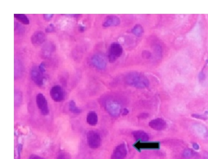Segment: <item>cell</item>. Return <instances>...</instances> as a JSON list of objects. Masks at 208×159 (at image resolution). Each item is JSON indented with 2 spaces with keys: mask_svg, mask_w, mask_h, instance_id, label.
<instances>
[{
  "mask_svg": "<svg viewBox=\"0 0 208 159\" xmlns=\"http://www.w3.org/2000/svg\"><path fill=\"white\" fill-rule=\"evenodd\" d=\"M105 109L113 118L118 117L121 112V105L118 101L113 99H108L104 103Z\"/></svg>",
  "mask_w": 208,
  "mask_h": 159,
  "instance_id": "obj_2",
  "label": "cell"
},
{
  "mask_svg": "<svg viewBox=\"0 0 208 159\" xmlns=\"http://www.w3.org/2000/svg\"><path fill=\"white\" fill-rule=\"evenodd\" d=\"M140 119H145L149 117V114L148 113H141L140 114V116H138Z\"/></svg>",
  "mask_w": 208,
  "mask_h": 159,
  "instance_id": "obj_33",
  "label": "cell"
},
{
  "mask_svg": "<svg viewBox=\"0 0 208 159\" xmlns=\"http://www.w3.org/2000/svg\"><path fill=\"white\" fill-rule=\"evenodd\" d=\"M29 159H45V158L41 157H39V156H38V155L31 154L29 157Z\"/></svg>",
  "mask_w": 208,
  "mask_h": 159,
  "instance_id": "obj_32",
  "label": "cell"
},
{
  "mask_svg": "<svg viewBox=\"0 0 208 159\" xmlns=\"http://www.w3.org/2000/svg\"><path fill=\"white\" fill-rule=\"evenodd\" d=\"M121 20L118 17L115 15H109L105 18L104 19L103 26L105 28L111 27V26H116L120 24Z\"/></svg>",
  "mask_w": 208,
  "mask_h": 159,
  "instance_id": "obj_14",
  "label": "cell"
},
{
  "mask_svg": "<svg viewBox=\"0 0 208 159\" xmlns=\"http://www.w3.org/2000/svg\"><path fill=\"white\" fill-rule=\"evenodd\" d=\"M87 142L91 149H98L101 145V137L99 132L96 131H89L87 133Z\"/></svg>",
  "mask_w": 208,
  "mask_h": 159,
  "instance_id": "obj_4",
  "label": "cell"
},
{
  "mask_svg": "<svg viewBox=\"0 0 208 159\" xmlns=\"http://www.w3.org/2000/svg\"><path fill=\"white\" fill-rule=\"evenodd\" d=\"M86 29V28L85 26H83V24H80L79 26V30L80 32H81V33H83L85 30Z\"/></svg>",
  "mask_w": 208,
  "mask_h": 159,
  "instance_id": "obj_34",
  "label": "cell"
},
{
  "mask_svg": "<svg viewBox=\"0 0 208 159\" xmlns=\"http://www.w3.org/2000/svg\"><path fill=\"white\" fill-rule=\"evenodd\" d=\"M90 62L91 65L99 70H104L107 66L106 58L100 54L93 55L91 58Z\"/></svg>",
  "mask_w": 208,
  "mask_h": 159,
  "instance_id": "obj_5",
  "label": "cell"
},
{
  "mask_svg": "<svg viewBox=\"0 0 208 159\" xmlns=\"http://www.w3.org/2000/svg\"><path fill=\"white\" fill-rule=\"evenodd\" d=\"M14 94H15V98H14L15 105V107H18L22 102V93L19 90H15Z\"/></svg>",
  "mask_w": 208,
  "mask_h": 159,
  "instance_id": "obj_22",
  "label": "cell"
},
{
  "mask_svg": "<svg viewBox=\"0 0 208 159\" xmlns=\"http://www.w3.org/2000/svg\"><path fill=\"white\" fill-rule=\"evenodd\" d=\"M125 81L128 85L137 89L148 88L150 85L149 80L145 75L140 72H130L125 77Z\"/></svg>",
  "mask_w": 208,
  "mask_h": 159,
  "instance_id": "obj_1",
  "label": "cell"
},
{
  "mask_svg": "<svg viewBox=\"0 0 208 159\" xmlns=\"http://www.w3.org/2000/svg\"><path fill=\"white\" fill-rule=\"evenodd\" d=\"M53 17H54V15H53V14H44L43 15L44 19L47 21L51 20V19L53 18Z\"/></svg>",
  "mask_w": 208,
  "mask_h": 159,
  "instance_id": "obj_27",
  "label": "cell"
},
{
  "mask_svg": "<svg viewBox=\"0 0 208 159\" xmlns=\"http://www.w3.org/2000/svg\"><path fill=\"white\" fill-rule=\"evenodd\" d=\"M128 113V111L127 109H124L123 111V114L124 115H126V114Z\"/></svg>",
  "mask_w": 208,
  "mask_h": 159,
  "instance_id": "obj_37",
  "label": "cell"
},
{
  "mask_svg": "<svg viewBox=\"0 0 208 159\" xmlns=\"http://www.w3.org/2000/svg\"><path fill=\"white\" fill-rule=\"evenodd\" d=\"M196 156V153L194 151L193 149L187 148L185 149L184 150V152L182 153V157L186 159H189V158H191Z\"/></svg>",
  "mask_w": 208,
  "mask_h": 159,
  "instance_id": "obj_23",
  "label": "cell"
},
{
  "mask_svg": "<svg viewBox=\"0 0 208 159\" xmlns=\"http://www.w3.org/2000/svg\"><path fill=\"white\" fill-rule=\"evenodd\" d=\"M205 78H206V76H205L204 71H202L200 72V74H198V79H199V80L200 81L205 80Z\"/></svg>",
  "mask_w": 208,
  "mask_h": 159,
  "instance_id": "obj_28",
  "label": "cell"
},
{
  "mask_svg": "<svg viewBox=\"0 0 208 159\" xmlns=\"http://www.w3.org/2000/svg\"><path fill=\"white\" fill-rule=\"evenodd\" d=\"M46 40V35L43 32L37 31L35 32L31 38V41L33 45L38 46L43 44Z\"/></svg>",
  "mask_w": 208,
  "mask_h": 159,
  "instance_id": "obj_12",
  "label": "cell"
},
{
  "mask_svg": "<svg viewBox=\"0 0 208 159\" xmlns=\"http://www.w3.org/2000/svg\"><path fill=\"white\" fill-rule=\"evenodd\" d=\"M50 96L55 102H60L64 100L65 93L60 86L55 85L50 90Z\"/></svg>",
  "mask_w": 208,
  "mask_h": 159,
  "instance_id": "obj_9",
  "label": "cell"
},
{
  "mask_svg": "<svg viewBox=\"0 0 208 159\" xmlns=\"http://www.w3.org/2000/svg\"><path fill=\"white\" fill-rule=\"evenodd\" d=\"M192 129L197 135L201 138L208 137V129L201 123H194L192 125Z\"/></svg>",
  "mask_w": 208,
  "mask_h": 159,
  "instance_id": "obj_13",
  "label": "cell"
},
{
  "mask_svg": "<svg viewBox=\"0 0 208 159\" xmlns=\"http://www.w3.org/2000/svg\"><path fill=\"white\" fill-rule=\"evenodd\" d=\"M155 51H156V54L157 55H160V56H162V48L159 46V45H157L156 47H155Z\"/></svg>",
  "mask_w": 208,
  "mask_h": 159,
  "instance_id": "obj_29",
  "label": "cell"
},
{
  "mask_svg": "<svg viewBox=\"0 0 208 159\" xmlns=\"http://www.w3.org/2000/svg\"><path fill=\"white\" fill-rule=\"evenodd\" d=\"M202 158L203 159H208V152H205L203 155H202Z\"/></svg>",
  "mask_w": 208,
  "mask_h": 159,
  "instance_id": "obj_36",
  "label": "cell"
},
{
  "mask_svg": "<svg viewBox=\"0 0 208 159\" xmlns=\"http://www.w3.org/2000/svg\"><path fill=\"white\" fill-rule=\"evenodd\" d=\"M55 26L53 24H49V26L45 29V32L47 33H53V32H55Z\"/></svg>",
  "mask_w": 208,
  "mask_h": 159,
  "instance_id": "obj_26",
  "label": "cell"
},
{
  "mask_svg": "<svg viewBox=\"0 0 208 159\" xmlns=\"http://www.w3.org/2000/svg\"><path fill=\"white\" fill-rule=\"evenodd\" d=\"M122 54H123V48L121 44L117 42L112 43L108 50V61L111 63L115 62L121 56Z\"/></svg>",
  "mask_w": 208,
  "mask_h": 159,
  "instance_id": "obj_3",
  "label": "cell"
},
{
  "mask_svg": "<svg viewBox=\"0 0 208 159\" xmlns=\"http://www.w3.org/2000/svg\"><path fill=\"white\" fill-rule=\"evenodd\" d=\"M22 149V145L21 144L18 145V157H17V159H19L20 158V153Z\"/></svg>",
  "mask_w": 208,
  "mask_h": 159,
  "instance_id": "obj_30",
  "label": "cell"
},
{
  "mask_svg": "<svg viewBox=\"0 0 208 159\" xmlns=\"http://www.w3.org/2000/svg\"><path fill=\"white\" fill-rule=\"evenodd\" d=\"M191 116L194 118L202 120V121H207L208 119V116L205 114H200V113H193L191 114Z\"/></svg>",
  "mask_w": 208,
  "mask_h": 159,
  "instance_id": "obj_25",
  "label": "cell"
},
{
  "mask_svg": "<svg viewBox=\"0 0 208 159\" xmlns=\"http://www.w3.org/2000/svg\"><path fill=\"white\" fill-rule=\"evenodd\" d=\"M86 121L90 125H96L98 122V115L95 111H90L87 115Z\"/></svg>",
  "mask_w": 208,
  "mask_h": 159,
  "instance_id": "obj_17",
  "label": "cell"
},
{
  "mask_svg": "<svg viewBox=\"0 0 208 159\" xmlns=\"http://www.w3.org/2000/svg\"><path fill=\"white\" fill-rule=\"evenodd\" d=\"M31 77L36 85L42 86L44 84L43 74L40 71L38 66H33L31 70Z\"/></svg>",
  "mask_w": 208,
  "mask_h": 159,
  "instance_id": "obj_8",
  "label": "cell"
},
{
  "mask_svg": "<svg viewBox=\"0 0 208 159\" xmlns=\"http://www.w3.org/2000/svg\"><path fill=\"white\" fill-rule=\"evenodd\" d=\"M69 109L71 112L75 114H79L82 112L81 109H80L79 107H77L76 102H75L74 100H71V101L69 102Z\"/></svg>",
  "mask_w": 208,
  "mask_h": 159,
  "instance_id": "obj_20",
  "label": "cell"
},
{
  "mask_svg": "<svg viewBox=\"0 0 208 159\" xmlns=\"http://www.w3.org/2000/svg\"><path fill=\"white\" fill-rule=\"evenodd\" d=\"M149 125L153 129L156 131L165 130L166 127H167V124H166V121L162 118H155L154 120H152V121L149 122Z\"/></svg>",
  "mask_w": 208,
  "mask_h": 159,
  "instance_id": "obj_11",
  "label": "cell"
},
{
  "mask_svg": "<svg viewBox=\"0 0 208 159\" xmlns=\"http://www.w3.org/2000/svg\"><path fill=\"white\" fill-rule=\"evenodd\" d=\"M57 159H71L69 154L65 152H61L57 156Z\"/></svg>",
  "mask_w": 208,
  "mask_h": 159,
  "instance_id": "obj_24",
  "label": "cell"
},
{
  "mask_svg": "<svg viewBox=\"0 0 208 159\" xmlns=\"http://www.w3.org/2000/svg\"><path fill=\"white\" fill-rule=\"evenodd\" d=\"M160 144L159 142H153V143L146 142V143H143V142L137 141V143L133 145V147L136 149H137L139 152H140L141 149H160Z\"/></svg>",
  "mask_w": 208,
  "mask_h": 159,
  "instance_id": "obj_10",
  "label": "cell"
},
{
  "mask_svg": "<svg viewBox=\"0 0 208 159\" xmlns=\"http://www.w3.org/2000/svg\"><path fill=\"white\" fill-rule=\"evenodd\" d=\"M39 69H40V71L42 72V73L44 74V72L46 71V69H45V65H44V63H41L40 66H39Z\"/></svg>",
  "mask_w": 208,
  "mask_h": 159,
  "instance_id": "obj_31",
  "label": "cell"
},
{
  "mask_svg": "<svg viewBox=\"0 0 208 159\" xmlns=\"http://www.w3.org/2000/svg\"><path fill=\"white\" fill-rule=\"evenodd\" d=\"M36 104L43 115H48L49 113L48 102L47 101L45 96L43 93H38L36 96Z\"/></svg>",
  "mask_w": 208,
  "mask_h": 159,
  "instance_id": "obj_6",
  "label": "cell"
},
{
  "mask_svg": "<svg viewBox=\"0 0 208 159\" xmlns=\"http://www.w3.org/2000/svg\"><path fill=\"white\" fill-rule=\"evenodd\" d=\"M192 146H193V148L194 149H196V150H198L199 148H200V146H199V145L198 143H194L192 144Z\"/></svg>",
  "mask_w": 208,
  "mask_h": 159,
  "instance_id": "obj_35",
  "label": "cell"
},
{
  "mask_svg": "<svg viewBox=\"0 0 208 159\" xmlns=\"http://www.w3.org/2000/svg\"><path fill=\"white\" fill-rule=\"evenodd\" d=\"M128 154L126 143H122L115 147L111 156V159H124Z\"/></svg>",
  "mask_w": 208,
  "mask_h": 159,
  "instance_id": "obj_7",
  "label": "cell"
},
{
  "mask_svg": "<svg viewBox=\"0 0 208 159\" xmlns=\"http://www.w3.org/2000/svg\"><path fill=\"white\" fill-rule=\"evenodd\" d=\"M55 51L54 44L51 42H48L44 44L42 49V55L44 58H49L51 56Z\"/></svg>",
  "mask_w": 208,
  "mask_h": 159,
  "instance_id": "obj_15",
  "label": "cell"
},
{
  "mask_svg": "<svg viewBox=\"0 0 208 159\" xmlns=\"http://www.w3.org/2000/svg\"><path fill=\"white\" fill-rule=\"evenodd\" d=\"M131 33L137 37H140L144 33V29L141 25L136 24L131 30Z\"/></svg>",
  "mask_w": 208,
  "mask_h": 159,
  "instance_id": "obj_19",
  "label": "cell"
},
{
  "mask_svg": "<svg viewBox=\"0 0 208 159\" xmlns=\"http://www.w3.org/2000/svg\"><path fill=\"white\" fill-rule=\"evenodd\" d=\"M132 135L136 141L140 142H147L149 139V136L144 131H135L132 133Z\"/></svg>",
  "mask_w": 208,
  "mask_h": 159,
  "instance_id": "obj_16",
  "label": "cell"
},
{
  "mask_svg": "<svg viewBox=\"0 0 208 159\" xmlns=\"http://www.w3.org/2000/svg\"><path fill=\"white\" fill-rule=\"evenodd\" d=\"M14 17H15V18L18 19V21L22 22V24H24L25 25L29 24L30 23L29 19L27 18V15H24V14H15Z\"/></svg>",
  "mask_w": 208,
  "mask_h": 159,
  "instance_id": "obj_21",
  "label": "cell"
},
{
  "mask_svg": "<svg viewBox=\"0 0 208 159\" xmlns=\"http://www.w3.org/2000/svg\"><path fill=\"white\" fill-rule=\"evenodd\" d=\"M22 73H23V66L21 64L20 61L16 59L15 60V79L20 78Z\"/></svg>",
  "mask_w": 208,
  "mask_h": 159,
  "instance_id": "obj_18",
  "label": "cell"
}]
</instances>
